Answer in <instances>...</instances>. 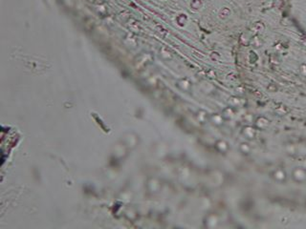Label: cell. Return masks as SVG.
<instances>
[{"mask_svg": "<svg viewBox=\"0 0 306 229\" xmlns=\"http://www.w3.org/2000/svg\"><path fill=\"white\" fill-rule=\"evenodd\" d=\"M291 176L293 180L297 183H303L306 181V170L302 168L301 166H298V167L294 168Z\"/></svg>", "mask_w": 306, "mask_h": 229, "instance_id": "obj_1", "label": "cell"}, {"mask_svg": "<svg viewBox=\"0 0 306 229\" xmlns=\"http://www.w3.org/2000/svg\"><path fill=\"white\" fill-rule=\"evenodd\" d=\"M270 176H271V178L276 181V183H286V180H287L286 171L281 167L274 169L271 172Z\"/></svg>", "mask_w": 306, "mask_h": 229, "instance_id": "obj_2", "label": "cell"}, {"mask_svg": "<svg viewBox=\"0 0 306 229\" xmlns=\"http://www.w3.org/2000/svg\"><path fill=\"white\" fill-rule=\"evenodd\" d=\"M257 134V130L255 126L251 125H245L241 129V135L248 141H252V140L256 139Z\"/></svg>", "mask_w": 306, "mask_h": 229, "instance_id": "obj_3", "label": "cell"}, {"mask_svg": "<svg viewBox=\"0 0 306 229\" xmlns=\"http://www.w3.org/2000/svg\"><path fill=\"white\" fill-rule=\"evenodd\" d=\"M270 124H271L270 119L264 116H259L253 120V126L259 131H265L270 127Z\"/></svg>", "mask_w": 306, "mask_h": 229, "instance_id": "obj_4", "label": "cell"}, {"mask_svg": "<svg viewBox=\"0 0 306 229\" xmlns=\"http://www.w3.org/2000/svg\"><path fill=\"white\" fill-rule=\"evenodd\" d=\"M215 148L218 150L219 152L225 154L230 150V144L229 142H227L226 140L220 139V140H217L215 142Z\"/></svg>", "mask_w": 306, "mask_h": 229, "instance_id": "obj_5", "label": "cell"}, {"mask_svg": "<svg viewBox=\"0 0 306 229\" xmlns=\"http://www.w3.org/2000/svg\"><path fill=\"white\" fill-rule=\"evenodd\" d=\"M238 150H239V152L242 154V155H244V156H249L251 153H252V147H251V145L250 143H249L248 141H244V142H241L239 144V147H238Z\"/></svg>", "mask_w": 306, "mask_h": 229, "instance_id": "obj_6", "label": "cell"}, {"mask_svg": "<svg viewBox=\"0 0 306 229\" xmlns=\"http://www.w3.org/2000/svg\"><path fill=\"white\" fill-rule=\"evenodd\" d=\"M211 121L215 126H222L223 124H224L225 118L222 115L215 114V115H212V116L211 117Z\"/></svg>", "mask_w": 306, "mask_h": 229, "instance_id": "obj_7", "label": "cell"}, {"mask_svg": "<svg viewBox=\"0 0 306 229\" xmlns=\"http://www.w3.org/2000/svg\"><path fill=\"white\" fill-rule=\"evenodd\" d=\"M222 116L224 117V118L227 119V120H231V119H232L233 117H235V109H233V107H228V108H226L225 110L223 111Z\"/></svg>", "mask_w": 306, "mask_h": 229, "instance_id": "obj_8", "label": "cell"}, {"mask_svg": "<svg viewBox=\"0 0 306 229\" xmlns=\"http://www.w3.org/2000/svg\"><path fill=\"white\" fill-rule=\"evenodd\" d=\"M262 44H263V40L259 37L257 34L253 35V38H251V45L253 47V48H260V47L262 46Z\"/></svg>", "mask_w": 306, "mask_h": 229, "instance_id": "obj_9", "label": "cell"}, {"mask_svg": "<svg viewBox=\"0 0 306 229\" xmlns=\"http://www.w3.org/2000/svg\"><path fill=\"white\" fill-rule=\"evenodd\" d=\"M252 30L256 33H262L263 31L265 30V25H264L261 21L255 22L253 25V27H252Z\"/></svg>", "mask_w": 306, "mask_h": 229, "instance_id": "obj_10", "label": "cell"}, {"mask_svg": "<svg viewBox=\"0 0 306 229\" xmlns=\"http://www.w3.org/2000/svg\"><path fill=\"white\" fill-rule=\"evenodd\" d=\"M239 42L242 46H249L251 44V38L249 37L247 34H242L240 35Z\"/></svg>", "mask_w": 306, "mask_h": 229, "instance_id": "obj_11", "label": "cell"}, {"mask_svg": "<svg viewBox=\"0 0 306 229\" xmlns=\"http://www.w3.org/2000/svg\"><path fill=\"white\" fill-rule=\"evenodd\" d=\"M231 13H232V12H231V10H230L229 8L224 7V8H222V9L220 10V12H219V17H220L221 19H227V18L231 15Z\"/></svg>", "mask_w": 306, "mask_h": 229, "instance_id": "obj_12", "label": "cell"}, {"mask_svg": "<svg viewBox=\"0 0 306 229\" xmlns=\"http://www.w3.org/2000/svg\"><path fill=\"white\" fill-rule=\"evenodd\" d=\"M284 1L283 0H274L273 1V7L274 9H277V10H280L284 7Z\"/></svg>", "mask_w": 306, "mask_h": 229, "instance_id": "obj_13", "label": "cell"}, {"mask_svg": "<svg viewBox=\"0 0 306 229\" xmlns=\"http://www.w3.org/2000/svg\"><path fill=\"white\" fill-rule=\"evenodd\" d=\"M179 86H180V88H181L182 90L186 91V90H188L189 88L190 87V83H189V81H188V80L183 79V80H181V81L179 82Z\"/></svg>", "mask_w": 306, "mask_h": 229, "instance_id": "obj_14", "label": "cell"}, {"mask_svg": "<svg viewBox=\"0 0 306 229\" xmlns=\"http://www.w3.org/2000/svg\"><path fill=\"white\" fill-rule=\"evenodd\" d=\"M230 103L232 107H236V106H239L241 104V100H240V98H238V97H231Z\"/></svg>", "mask_w": 306, "mask_h": 229, "instance_id": "obj_15", "label": "cell"}, {"mask_svg": "<svg viewBox=\"0 0 306 229\" xmlns=\"http://www.w3.org/2000/svg\"><path fill=\"white\" fill-rule=\"evenodd\" d=\"M191 8L194 9V10H198L202 7V1L201 0H192V2H191Z\"/></svg>", "mask_w": 306, "mask_h": 229, "instance_id": "obj_16", "label": "cell"}, {"mask_svg": "<svg viewBox=\"0 0 306 229\" xmlns=\"http://www.w3.org/2000/svg\"><path fill=\"white\" fill-rule=\"evenodd\" d=\"M257 59H258V56L256 55L255 52L251 51L250 53H249V60H250L251 63H255Z\"/></svg>", "mask_w": 306, "mask_h": 229, "instance_id": "obj_17", "label": "cell"}, {"mask_svg": "<svg viewBox=\"0 0 306 229\" xmlns=\"http://www.w3.org/2000/svg\"><path fill=\"white\" fill-rule=\"evenodd\" d=\"M210 226L211 227H214V226H216L217 225V223H218V219H217L216 216L214 215H212L211 218H210Z\"/></svg>", "mask_w": 306, "mask_h": 229, "instance_id": "obj_18", "label": "cell"}, {"mask_svg": "<svg viewBox=\"0 0 306 229\" xmlns=\"http://www.w3.org/2000/svg\"><path fill=\"white\" fill-rule=\"evenodd\" d=\"M267 90L269 92H271V93H276L278 90V87L276 84H274V83H270V84L268 85V87H267Z\"/></svg>", "mask_w": 306, "mask_h": 229, "instance_id": "obj_19", "label": "cell"}, {"mask_svg": "<svg viewBox=\"0 0 306 229\" xmlns=\"http://www.w3.org/2000/svg\"><path fill=\"white\" fill-rule=\"evenodd\" d=\"M198 117H199L200 120L202 121V123H205V121L208 120V116H207V114L205 112H200Z\"/></svg>", "mask_w": 306, "mask_h": 229, "instance_id": "obj_20", "label": "cell"}, {"mask_svg": "<svg viewBox=\"0 0 306 229\" xmlns=\"http://www.w3.org/2000/svg\"><path fill=\"white\" fill-rule=\"evenodd\" d=\"M299 73L302 76H306V64H301L299 66Z\"/></svg>", "mask_w": 306, "mask_h": 229, "instance_id": "obj_21", "label": "cell"}, {"mask_svg": "<svg viewBox=\"0 0 306 229\" xmlns=\"http://www.w3.org/2000/svg\"><path fill=\"white\" fill-rule=\"evenodd\" d=\"M186 15L185 14H182V15H181V16H179L178 17V23L180 24V25H185L186 24Z\"/></svg>", "mask_w": 306, "mask_h": 229, "instance_id": "obj_22", "label": "cell"}, {"mask_svg": "<svg viewBox=\"0 0 306 229\" xmlns=\"http://www.w3.org/2000/svg\"><path fill=\"white\" fill-rule=\"evenodd\" d=\"M300 166H301L302 168H304V169L306 170V158L302 159V161H301V165H300Z\"/></svg>", "mask_w": 306, "mask_h": 229, "instance_id": "obj_23", "label": "cell"}]
</instances>
